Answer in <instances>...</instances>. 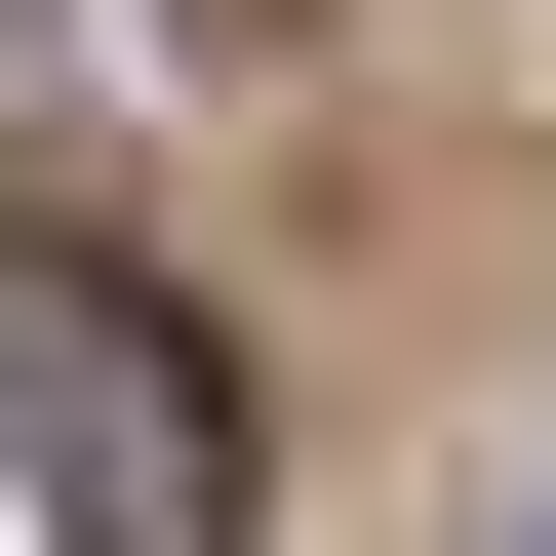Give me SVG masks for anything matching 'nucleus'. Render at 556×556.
Listing matches in <instances>:
<instances>
[{"label": "nucleus", "instance_id": "1", "mask_svg": "<svg viewBox=\"0 0 556 556\" xmlns=\"http://www.w3.org/2000/svg\"><path fill=\"white\" fill-rule=\"evenodd\" d=\"M0 477H40V556H239V358L119 239H0Z\"/></svg>", "mask_w": 556, "mask_h": 556}, {"label": "nucleus", "instance_id": "2", "mask_svg": "<svg viewBox=\"0 0 556 556\" xmlns=\"http://www.w3.org/2000/svg\"><path fill=\"white\" fill-rule=\"evenodd\" d=\"M199 40H278V0H199Z\"/></svg>", "mask_w": 556, "mask_h": 556}, {"label": "nucleus", "instance_id": "3", "mask_svg": "<svg viewBox=\"0 0 556 556\" xmlns=\"http://www.w3.org/2000/svg\"><path fill=\"white\" fill-rule=\"evenodd\" d=\"M517 556H556V517H517Z\"/></svg>", "mask_w": 556, "mask_h": 556}]
</instances>
